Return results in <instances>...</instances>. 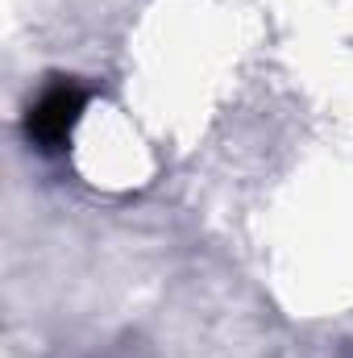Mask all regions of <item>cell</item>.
<instances>
[{
    "mask_svg": "<svg viewBox=\"0 0 353 358\" xmlns=\"http://www.w3.org/2000/svg\"><path fill=\"white\" fill-rule=\"evenodd\" d=\"M84 108H88V88H80L75 80H54L29 104V117H25L29 142H38L42 150H63L67 138L75 134Z\"/></svg>",
    "mask_w": 353,
    "mask_h": 358,
    "instance_id": "obj_1",
    "label": "cell"
}]
</instances>
